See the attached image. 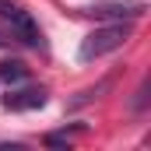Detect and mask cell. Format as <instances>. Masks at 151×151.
<instances>
[{
	"instance_id": "obj_1",
	"label": "cell",
	"mask_w": 151,
	"mask_h": 151,
	"mask_svg": "<svg viewBox=\"0 0 151 151\" xmlns=\"http://www.w3.org/2000/svg\"><path fill=\"white\" fill-rule=\"evenodd\" d=\"M127 39H130V21H113V25H102V28H95V32H88V35L81 39L77 56H81L84 63H91V60H99V56L116 53Z\"/></svg>"
},
{
	"instance_id": "obj_2",
	"label": "cell",
	"mask_w": 151,
	"mask_h": 151,
	"mask_svg": "<svg viewBox=\"0 0 151 151\" xmlns=\"http://www.w3.org/2000/svg\"><path fill=\"white\" fill-rule=\"evenodd\" d=\"M0 21L7 25L11 39L25 42V46H32V49H42V46H46V39H42V28L35 25L32 11H25L18 0H0Z\"/></svg>"
},
{
	"instance_id": "obj_3",
	"label": "cell",
	"mask_w": 151,
	"mask_h": 151,
	"mask_svg": "<svg viewBox=\"0 0 151 151\" xmlns=\"http://www.w3.org/2000/svg\"><path fill=\"white\" fill-rule=\"evenodd\" d=\"M144 11H148V7H144L141 0H123V4H95V7H88L84 14H91V18H109V21H137Z\"/></svg>"
},
{
	"instance_id": "obj_4",
	"label": "cell",
	"mask_w": 151,
	"mask_h": 151,
	"mask_svg": "<svg viewBox=\"0 0 151 151\" xmlns=\"http://www.w3.org/2000/svg\"><path fill=\"white\" fill-rule=\"evenodd\" d=\"M4 106L14 109V113L42 109V106H46V88H21V91H11V95H4Z\"/></svg>"
},
{
	"instance_id": "obj_5",
	"label": "cell",
	"mask_w": 151,
	"mask_h": 151,
	"mask_svg": "<svg viewBox=\"0 0 151 151\" xmlns=\"http://www.w3.org/2000/svg\"><path fill=\"white\" fill-rule=\"evenodd\" d=\"M113 88V77H102L99 84H91V88H84V91H77L74 99H70V109H81V106H88V102H95L102 91H109Z\"/></svg>"
},
{
	"instance_id": "obj_6",
	"label": "cell",
	"mask_w": 151,
	"mask_h": 151,
	"mask_svg": "<svg viewBox=\"0 0 151 151\" xmlns=\"http://www.w3.org/2000/svg\"><path fill=\"white\" fill-rule=\"evenodd\" d=\"M25 77H28V67H25V63H18V60L0 63V81H7V84H21Z\"/></svg>"
},
{
	"instance_id": "obj_7",
	"label": "cell",
	"mask_w": 151,
	"mask_h": 151,
	"mask_svg": "<svg viewBox=\"0 0 151 151\" xmlns=\"http://www.w3.org/2000/svg\"><path fill=\"white\" fill-rule=\"evenodd\" d=\"M46 144H49V148H70V137H67V134H49Z\"/></svg>"
},
{
	"instance_id": "obj_8",
	"label": "cell",
	"mask_w": 151,
	"mask_h": 151,
	"mask_svg": "<svg viewBox=\"0 0 151 151\" xmlns=\"http://www.w3.org/2000/svg\"><path fill=\"white\" fill-rule=\"evenodd\" d=\"M0 46H7V39H4V35H0Z\"/></svg>"
}]
</instances>
